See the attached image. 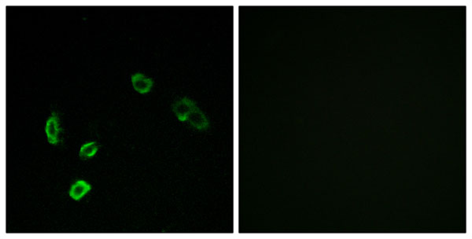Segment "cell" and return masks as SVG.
I'll list each match as a JSON object with an SVG mask.
<instances>
[{"instance_id": "1", "label": "cell", "mask_w": 472, "mask_h": 239, "mask_svg": "<svg viewBox=\"0 0 472 239\" xmlns=\"http://www.w3.org/2000/svg\"><path fill=\"white\" fill-rule=\"evenodd\" d=\"M196 104L189 98L184 97L176 100L172 105V111L176 114L179 121H185L188 120V116L196 107Z\"/></svg>"}, {"instance_id": "2", "label": "cell", "mask_w": 472, "mask_h": 239, "mask_svg": "<svg viewBox=\"0 0 472 239\" xmlns=\"http://www.w3.org/2000/svg\"><path fill=\"white\" fill-rule=\"evenodd\" d=\"M46 133L48 141L51 144L56 145L59 142V119L55 113L50 117L46 125Z\"/></svg>"}, {"instance_id": "3", "label": "cell", "mask_w": 472, "mask_h": 239, "mask_svg": "<svg viewBox=\"0 0 472 239\" xmlns=\"http://www.w3.org/2000/svg\"><path fill=\"white\" fill-rule=\"evenodd\" d=\"M187 121L192 127L198 130H205L210 125V122H209L207 116L198 106L195 107L194 111L190 114Z\"/></svg>"}, {"instance_id": "4", "label": "cell", "mask_w": 472, "mask_h": 239, "mask_svg": "<svg viewBox=\"0 0 472 239\" xmlns=\"http://www.w3.org/2000/svg\"><path fill=\"white\" fill-rule=\"evenodd\" d=\"M131 81H132L134 89L141 94L147 93L150 92L153 86V80L149 77H145L144 75L141 73H137L133 75L131 77Z\"/></svg>"}, {"instance_id": "5", "label": "cell", "mask_w": 472, "mask_h": 239, "mask_svg": "<svg viewBox=\"0 0 472 239\" xmlns=\"http://www.w3.org/2000/svg\"><path fill=\"white\" fill-rule=\"evenodd\" d=\"M92 189L90 184L86 183L85 181L80 180L74 183L72 186L71 190L70 191V197L74 199V200H80L81 198L84 197V195Z\"/></svg>"}, {"instance_id": "6", "label": "cell", "mask_w": 472, "mask_h": 239, "mask_svg": "<svg viewBox=\"0 0 472 239\" xmlns=\"http://www.w3.org/2000/svg\"><path fill=\"white\" fill-rule=\"evenodd\" d=\"M98 148H99V146H98L97 143H95V142L83 145L80 148V158H83V159L92 158V156L96 155V152L98 151Z\"/></svg>"}]
</instances>
